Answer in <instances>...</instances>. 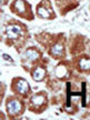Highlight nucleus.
I'll use <instances>...</instances> for the list:
<instances>
[{"label": "nucleus", "mask_w": 90, "mask_h": 120, "mask_svg": "<svg viewBox=\"0 0 90 120\" xmlns=\"http://www.w3.org/2000/svg\"><path fill=\"white\" fill-rule=\"evenodd\" d=\"M6 108L9 116L16 117L21 115L23 111V103L16 97H9L6 102Z\"/></svg>", "instance_id": "obj_1"}, {"label": "nucleus", "mask_w": 90, "mask_h": 120, "mask_svg": "<svg viewBox=\"0 0 90 120\" xmlns=\"http://www.w3.org/2000/svg\"><path fill=\"white\" fill-rule=\"evenodd\" d=\"M12 90L21 96H27L30 91L29 83L23 78H15L12 81Z\"/></svg>", "instance_id": "obj_2"}, {"label": "nucleus", "mask_w": 90, "mask_h": 120, "mask_svg": "<svg viewBox=\"0 0 90 120\" xmlns=\"http://www.w3.org/2000/svg\"><path fill=\"white\" fill-rule=\"evenodd\" d=\"M40 56V53H39L36 49L34 48H30L28 49L26 52H25V55H23V58L27 60V61H34V60H37Z\"/></svg>", "instance_id": "obj_7"}, {"label": "nucleus", "mask_w": 90, "mask_h": 120, "mask_svg": "<svg viewBox=\"0 0 90 120\" xmlns=\"http://www.w3.org/2000/svg\"><path fill=\"white\" fill-rule=\"evenodd\" d=\"M45 75H46V70L41 67H37V68L34 69V71H32V77L36 81H41L45 77Z\"/></svg>", "instance_id": "obj_9"}, {"label": "nucleus", "mask_w": 90, "mask_h": 120, "mask_svg": "<svg viewBox=\"0 0 90 120\" xmlns=\"http://www.w3.org/2000/svg\"><path fill=\"white\" fill-rule=\"evenodd\" d=\"M22 28L18 25H10L6 28V34L10 39H19L22 36Z\"/></svg>", "instance_id": "obj_5"}, {"label": "nucleus", "mask_w": 90, "mask_h": 120, "mask_svg": "<svg viewBox=\"0 0 90 120\" xmlns=\"http://www.w3.org/2000/svg\"><path fill=\"white\" fill-rule=\"evenodd\" d=\"M30 103H31V107L41 108V110H42L45 108H47V97H46L45 94H42V92L37 94L31 98Z\"/></svg>", "instance_id": "obj_4"}, {"label": "nucleus", "mask_w": 90, "mask_h": 120, "mask_svg": "<svg viewBox=\"0 0 90 120\" xmlns=\"http://www.w3.org/2000/svg\"><path fill=\"white\" fill-rule=\"evenodd\" d=\"M12 11H15L19 16L28 19L27 12L30 13V6L27 2H25L23 0H16L12 4Z\"/></svg>", "instance_id": "obj_3"}, {"label": "nucleus", "mask_w": 90, "mask_h": 120, "mask_svg": "<svg viewBox=\"0 0 90 120\" xmlns=\"http://www.w3.org/2000/svg\"><path fill=\"white\" fill-rule=\"evenodd\" d=\"M51 55L56 58H59V57L64 56V47L62 43H56L53 47L51 48Z\"/></svg>", "instance_id": "obj_8"}, {"label": "nucleus", "mask_w": 90, "mask_h": 120, "mask_svg": "<svg viewBox=\"0 0 90 120\" xmlns=\"http://www.w3.org/2000/svg\"><path fill=\"white\" fill-rule=\"evenodd\" d=\"M79 69L83 71L90 70V59L89 58H81L79 60Z\"/></svg>", "instance_id": "obj_10"}, {"label": "nucleus", "mask_w": 90, "mask_h": 120, "mask_svg": "<svg viewBox=\"0 0 90 120\" xmlns=\"http://www.w3.org/2000/svg\"><path fill=\"white\" fill-rule=\"evenodd\" d=\"M46 4L47 2L46 1H42L41 4L38 6V8H37V13H38L40 17L42 18H48V19H51L53 17V11L51 10V7L49 6V7H46Z\"/></svg>", "instance_id": "obj_6"}, {"label": "nucleus", "mask_w": 90, "mask_h": 120, "mask_svg": "<svg viewBox=\"0 0 90 120\" xmlns=\"http://www.w3.org/2000/svg\"><path fill=\"white\" fill-rule=\"evenodd\" d=\"M2 58H4V59L9 60V61H12V59H11V58H9V57L7 56V55H4V56H2Z\"/></svg>", "instance_id": "obj_11"}]
</instances>
